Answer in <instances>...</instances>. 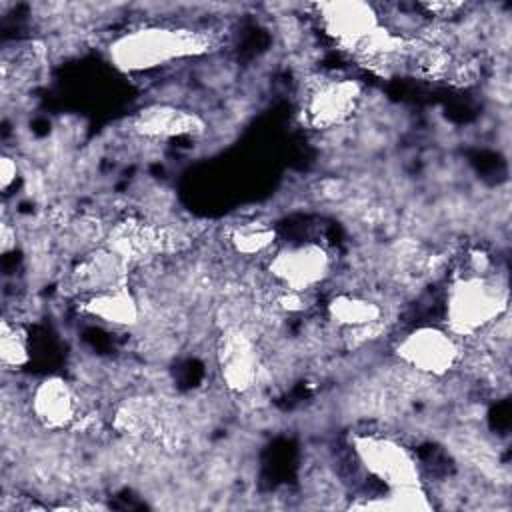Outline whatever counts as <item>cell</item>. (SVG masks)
I'll list each match as a JSON object with an SVG mask.
<instances>
[{
    "mask_svg": "<svg viewBox=\"0 0 512 512\" xmlns=\"http://www.w3.org/2000/svg\"><path fill=\"white\" fill-rule=\"evenodd\" d=\"M214 46L212 34L182 24H144L116 34L106 44L108 62L122 74H146L200 58Z\"/></svg>",
    "mask_w": 512,
    "mask_h": 512,
    "instance_id": "cell-1",
    "label": "cell"
},
{
    "mask_svg": "<svg viewBox=\"0 0 512 512\" xmlns=\"http://www.w3.org/2000/svg\"><path fill=\"white\" fill-rule=\"evenodd\" d=\"M510 312V290L498 274H456L444 298V326L460 340L494 328Z\"/></svg>",
    "mask_w": 512,
    "mask_h": 512,
    "instance_id": "cell-2",
    "label": "cell"
},
{
    "mask_svg": "<svg viewBox=\"0 0 512 512\" xmlns=\"http://www.w3.org/2000/svg\"><path fill=\"white\" fill-rule=\"evenodd\" d=\"M398 364L420 378H446L462 366L464 340L444 324H418L392 346Z\"/></svg>",
    "mask_w": 512,
    "mask_h": 512,
    "instance_id": "cell-3",
    "label": "cell"
},
{
    "mask_svg": "<svg viewBox=\"0 0 512 512\" xmlns=\"http://www.w3.org/2000/svg\"><path fill=\"white\" fill-rule=\"evenodd\" d=\"M350 446L358 466L386 490L422 486V470L416 456L394 436L380 432L354 434Z\"/></svg>",
    "mask_w": 512,
    "mask_h": 512,
    "instance_id": "cell-4",
    "label": "cell"
},
{
    "mask_svg": "<svg viewBox=\"0 0 512 512\" xmlns=\"http://www.w3.org/2000/svg\"><path fill=\"white\" fill-rule=\"evenodd\" d=\"M264 268L274 288L312 294L330 280L334 256L320 242H294L274 248L268 254Z\"/></svg>",
    "mask_w": 512,
    "mask_h": 512,
    "instance_id": "cell-5",
    "label": "cell"
},
{
    "mask_svg": "<svg viewBox=\"0 0 512 512\" xmlns=\"http://www.w3.org/2000/svg\"><path fill=\"white\" fill-rule=\"evenodd\" d=\"M364 86L356 78L334 76L312 82L304 92L302 120L316 132H326L348 124L360 110Z\"/></svg>",
    "mask_w": 512,
    "mask_h": 512,
    "instance_id": "cell-6",
    "label": "cell"
},
{
    "mask_svg": "<svg viewBox=\"0 0 512 512\" xmlns=\"http://www.w3.org/2000/svg\"><path fill=\"white\" fill-rule=\"evenodd\" d=\"M216 370L230 394L244 396L260 380L262 356L256 336L244 324H226L216 340Z\"/></svg>",
    "mask_w": 512,
    "mask_h": 512,
    "instance_id": "cell-7",
    "label": "cell"
},
{
    "mask_svg": "<svg viewBox=\"0 0 512 512\" xmlns=\"http://www.w3.org/2000/svg\"><path fill=\"white\" fill-rule=\"evenodd\" d=\"M314 10L322 32L350 54L382 26L378 8L362 0L318 2Z\"/></svg>",
    "mask_w": 512,
    "mask_h": 512,
    "instance_id": "cell-8",
    "label": "cell"
},
{
    "mask_svg": "<svg viewBox=\"0 0 512 512\" xmlns=\"http://www.w3.org/2000/svg\"><path fill=\"white\" fill-rule=\"evenodd\" d=\"M34 422L48 432L72 428L82 418V398L78 388L60 374L40 378L28 396Z\"/></svg>",
    "mask_w": 512,
    "mask_h": 512,
    "instance_id": "cell-9",
    "label": "cell"
},
{
    "mask_svg": "<svg viewBox=\"0 0 512 512\" xmlns=\"http://www.w3.org/2000/svg\"><path fill=\"white\" fill-rule=\"evenodd\" d=\"M128 126L134 136L150 142L202 136L206 132V120L198 112L170 102H150L138 108Z\"/></svg>",
    "mask_w": 512,
    "mask_h": 512,
    "instance_id": "cell-10",
    "label": "cell"
},
{
    "mask_svg": "<svg viewBox=\"0 0 512 512\" xmlns=\"http://www.w3.org/2000/svg\"><path fill=\"white\" fill-rule=\"evenodd\" d=\"M80 312L110 328H136L142 322V302L128 284L86 294Z\"/></svg>",
    "mask_w": 512,
    "mask_h": 512,
    "instance_id": "cell-11",
    "label": "cell"
},
{
    "mask_svg": "<svg viewBox=\"0 0 512 512\" xmlns=\"http://www.w3.org/2000/svg\"><path fill=\"white\" fill-rule=\"evenodd\" d=\"M324 314L332 326L342 332L384 326V306L360 292L342 290L326 300Z\"/></svg>",
    "mask_w": 512,
    "mask_h": 512,
    "instance_id": "cell-12",
    "label": "cell"
},
{
    "mask_svg": "<svg viewBox=\"0 0 512 512\" xmlns=\"http://www.w3.org/2000/svg\"><path fill=\"white\" fill-rule=\"evenodd\" d=\"M128 268L130 264L126 260H122L112 250L102 246L84 256V260L78 264L74 272V282L86 294H94L120 284H128Z\"/></svg>",
    "mask_w": 512,
    "mask_h": 512,
    "instance_id": "cell-13",
    "label": "cell"
},
{
    "mask_svg": "<svg viewBox=\"0 0 512 512\" xmlns=\"http://www.w3.org/2000/svg\"><path fill=\"white\" fill-rule=\"evenodd\" d=\"M276 230L258 220H246L240 224H234L226 232V242L230 250L244 258H256V256H268L276 248Z\"/></svg>",
    "mask_w": 512,
    "mask_h": 512,
    "instance_id": "cell-14",
    "label": "cell"
},
{
    "mask_svg": "<svg viewBox=\"0 0 512 512\" xmlns=\"http://www.w3.org/2000/svg\"><path fill=\"white\" fill-rule=\"evenodd\" d=\"M0 362L6 370H20L30 362L28 332L10 318H4L0 324Z\"/></svg>",
    "mask_w": 512,
    "mask_h": 512,
    "instance_id": "cell-15",
    "label": "cell"
},
{
    "mask_svg": "<svg viewBox=\"0 0 512 512\" xmlns=\"http://www.w3.org/2000/svg\"><path fill=\"white\" fill-rule=\"evenodd\" d=\"M420 10L426 12V16L436 18V20H446L452 16H458L460 10L466 8L464 2H422L418 4Z\"/></svg>",
    "mask_w": 512,
    "mask_h": 512,
    "instance_id": "cell-16",
    "label": "cell"
},
{
    "mask_svg": "<svg viewBox=\"0 0 512 512\" xmlns=\"http://www.w3.org/2000/svg\"><path fill=\"white\" fill-rule=\"evenodd\" d=\"M16 178H18V162L14 156L4 154L0 158V188L4 194L12 188V184H16Z\"/></svg>",
    "mask_w": 512,
    "mask_h": 512,
    "instance_id": "cell-17",
    "label": "cell"
}]
</instances>
